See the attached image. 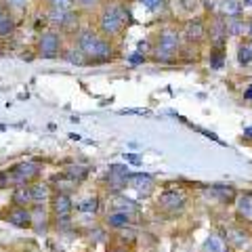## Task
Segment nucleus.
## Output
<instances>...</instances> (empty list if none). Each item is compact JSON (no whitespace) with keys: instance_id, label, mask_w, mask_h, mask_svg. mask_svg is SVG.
I'll return each instance as SVG.
<instances>
[{"instance_id":"obj_26","label":"nucleus","mask_w":252,"mask_h":252,"mask_svg":"<svg viewBox=\"0 0 252 252\" xmlns=\"http://www.w3.org/2000/svg\"><path fill=\"white\" fill-rule=\"evenodd\" d=\"M238 61H240V65H248V63H252V46L250 44H240Z\"/></svg>"},{"instance_id":"obj_2","label":"nucleus","mask_w":252,"mask_h":252,"mask_svg":"<svg viewBox=\"0 0 252 252\" xmlns=\"http://www.w3.org/2000/svg\"><path fill=\"white\" fill-rule=\"evenodd\" d=\"M128 21V11L122 4H107L101 13V30L107 36H118L126 28Z\"/></svg>"},{"instance_id":"obj_29","label":"nucleus","mask_w":252,"mask_h":252,"mask_svg":"<svg viewBox=\"0 0 252 252\" xmlns=\"http://www.w3.org/2000/svg\"><path fill=\"white\" fill-rule=\"evenodd\" d=\"M65 59L69 61V63H78V65H82V63H84V53L80 51V49H72V51H67L65 53Z\"/></svg>"},{"instance_id":"obj_39","label":"nucleus","mask_w":252,"mask_h":252,"mask_svg":"<svg viewBox=\"0 0 252 252\" xmlns=\"http://www.w3.org/2000/svg\"><path fill=\"white\" fill-rule=\"evenodd\" d=\"M9 2H11V4H17V6H19V4H26V0H9Z\"/></svg>"},{"instance_id":"obj_31","label":"nucleus","mask_w":252,"mask_h":252,"mask_svg":"<svg viewBox=\"0 0 252 252\" xmlns=\"http://www.w3.org/2000/svg\"><path fill=\"white\" fill-rule=\"evenodd\" d=\"M51 6L53 9H59V11H72L74 0H51Z\"/></svg>"},{"instance_id":"obj_25","label":"nucleus","mask_w":252,"mask_h":252,"mask_svg":"<svg viewBox=\"0 0 252 252\" xmlns=\"http://www.w3.org/2000/svg\"><path fill=\"white\" fill-rule=\"evenodd\" d=\"M225 28H227V32H229V34L240 36V34H244V30H246L248 26H246V23H244V21L238 17V19H229V21H225Z\"/></svg>"},{"instance_id":"obj_1","label":"nucleus","mask_w":252,"mask_h":252,"mask_svg":"<svg viewBox=\"0 0 252 252\" xmlns=\"http://www.w3.org/2000/svg\"><path fill=\"white\" fill-rule=\"evenodd\" d=\"M78 49L84 53V57H93V59H107L112 55V46L107 40L101 38L91 30H84L78 34Z\"/></svg>"},{"instance_id":"obj_22","label":"nucleus","mask_w":252,"mask_h":252,"mask_svg":"<svg viewBox=\"0 0 252 252\" xmlns=\"http://www.w3.org/2000/svg\"><path fill=\"white\" fill-rule=\"evenodd\" d=\"M220 11H223L225 17L229 19H238L242 15V4L238 2V0H225L223 6H220Z\"/></svg>"},{"instance_id":"obj_7","label":"nucleus","mask_w":252,"mask_h":252,"mask_svg":"<svg viewBox=\"0 0 252 252\" xmlns=\"http://www.w3.org/2000/svg\"><path fill=\"white\" fill-rule=\"evenodd\" d=\"M185 202H187V195L183 191H179V189H166V191H162L160 198H158L160 208L166 212H179L185 206Z\"/></svg>"},{"instance_id":"obj_5","label":"nucleus","mask_w":252,"mask_h":252,"mask_svg":"<svg viewBox=\"0 0 252 252\" xmlns=\"http://www.w3.org/2000/svg\"><path fill=\"white\" fill-rule=\"evenodd\" d=\"M51 215L55 220H69L74 215V202L69 198V193L55 191L51 198Z\"/></svg>"},{"instance_id":"obj_40","label":"nucleus","mask_w":252,"mask_h":252,"mask_svg":"<svg viewBox=\"0 0 252 252\" xmlns=\"http://www.w3.org/2000/svg\"><path fill=\"white\" fill-rule=\"evenodd\" d=\"M240 4H244V6H252V0H240Z\"/></svg>"},{"instance_id":"obj_27","label":"nucleus","mask_w":252,"mask_h":252,"mask_svg":"<svg viewBox=\"0 0 252 252\" xmlns=\"http://www.w3.org/2000/svg\"><path fill=\"white\" fill-rule=\"evenodd\" d=\"M223 61H225V55H223V51H220V46L212 49V53H210V67L212 69L223 67Z\"/></svg>"},{"instance_id":"obj_33","label":"nucleus","mask_w":252,"mask_h":252,"mask_svg":"<svg viewBox=\"0 0 252 252\" xmlns=\"http://www.w3.org/2000/svg\"><path fill=\"white\" fill-rule=\"evenodd\" d=\"M124 160L128 164H135V166H139V164H141V156H137V154H124Z\"/></svg>"},{"instance_id":"obj_8","label":"nucleus","mask_w":252,"mask_h":252,"mask_svg":"<svg viewBox=\"0 0 252 252\" xmlns=\"http://www.w3.org/2000/svg\"><path fill=\"white\" fill-rule=\"evenodd\" d=\"M38 49H40L42 57H57L61 49V38L55 32H44L38 40Z\"/></svg>"},{"instance_id":"obj_37","label":"nucleus","mask_w":252,"mask_h":252,"mask_svg":"<svg viewBox=\"0 0 252 252\" xmlns=\"http://www.w3.org/2000/svg\"><path fill=\"white\" fill-rule=\"evenodd\" d=\"M244 137H250V139H252V126H248V128H244Z\"/></svg>"},{"instance_id":"obj_14","label":"nucleus","mask_w":252,"mask_h":252,"mask_svg":"<svg viewBox=\"0 0 252 252\" xmlns=\"http://www.w3.org/2000/svg\"><path fill=\"white\" fill-rule=\"evenodd\" d=\"M30 189H32V206H44L46 202H51L53 193H55L51 189V183H44V181L32 183Z\"/></svg>"},{"instance_id":"obj_36","label":"nucleus","mask_w":252,"mask_h":252,"mask_svg":"<svg viewBox=\"0 0 252 252\" xmlns=\"http://www.w3.org/2000/svg\"><path fill=\"white\" fill-rule=\"evenodd\" d=\"M244 97H246L248 101H252V84H250L248 89H246V93H244Z\"/></svg>"},{"instance_id":"obj_21","label":"nucleus","mask_w":252,"mask_h":252,"mask_svg":"<svg viewBox=\"0 0 252 252\" xmlns=\"http://www.w3.org/2000/svg\"><path fill=\"white\" fill-rule=\"evenodd\" d=\"M204 34H206V28H204L202 21H189L185 26V36L189 40H200Z\"/></svg>"},{"instance_id":"obj_42","label":"nucleus","mask_w":252,"mask_h":252,"mask_svg":"<svg viewBox=\"0 0 252 252\" xmlns=\"http://www.w3.org/2000/svg\"><path fill=\"white\" fill-rule=\"evenodd\" d=\"M223 252H235V250H231V248H225V250H223Z\"/></svg>"},{"instance_id":"obj_11","label":"nucleus","mask_w":252,"mask_h":252,"mask_svg":"<svg viewBox=\"0 0 252 252\" xmlns=\"http://www.w3.org/2000/svg\"><path fill=\"white\" fill-rule=\"evenodd\" d=\"M235 217H238L242 225L252 223V193L250 191L238 193V198H235Z\"/></svg>"},{"instance_id":"obj_17","label":"nucleus","mask_w":252,"mask_h":252,"mask_svg":"<svg viewBox=\"0 0 252 252\" xmlns=\"http://www.w3.org/2000/svg\"><path fill=\"white\" fill-rule=\"evenodd\" d=\"M13 206H23V208H30L32 206V189L30 185H19L13 189Z\"/></svg>"},{"instance_id":"obj_23","label":"nucleus","mask_w":252,"mask_h":252,"mask_svg":"<svg viewBox=\"0 0 252 252\" xmlns=\"http://www.w3.org/2000/svg\"><path fill=\"white\" fill-rule=\"evenodd\" d=\"M13 19H11V15L9 11L4 9V6H0V36H6V34H11L13 32Z\"/></svg>"},{"instance_id":"obj_30","label":"nucleus","mask_w":252,"mask_h":252,"mask_svg":"<svg viewBox=\"0 0 252 252\" xmlns=\"http://www.w3.org/2000/svg\"><path fill=\"white\" fill-rule=\"evenodd\" d=\"M69 11H59V9H51V13H49V19L55 23V26H59L61 28V23H63V19H65V15H67Z\"/></svg>"},{"instance_id":"obj_35","label":"nucleus","mask_w":252,"mask_h":252,"mask_svg":"<svg viewBox=\"0 0 252 252\" xmlns=\"http://www.w3.org/2000/svg\"><path fill=\"white\" fill-rule=\"evenodd\" d=\"M78 2H80L82 6H93L94 2H97V0H78Z\"/></svg>"},{"instance_id":"obj_15","label":"nucleus","mask_w":252,"mask_h":252,"mask_svg":"<svg viewBox=\"0 0 252 252\" xmlns=\"http://www.w3.org/2000/svg\"><path fill=\"white\" fill-rule=\"evenodd\" d=\"M109 206H112L114 212H124V215H128V217H132V215H137V212H139V204L135 200L126 198V195H120V193H118L116 198L112 200Z\"/></svg>"},{"instance_id":"obj_12","label":"nucleus","mask_w":252,"mask_h":252,"mask_svg":"<svg viewBox=\"0 0 252 252\" xmlns=\"http://www.w3.org/2000/svg\"><path fill=\"white\" fill-rule=\"evenodd\" d=\"M206 195L217 202H223V204H231L238 198V191L231 187V185H223V183H217V185H210L206 187Z\"/></svg>"},{"instance_id":"obj_28","label":"nucleus","mask_w":252,"mask_h":252,"mask_svg":"<svg viewBox=\"0 0 252 252\" xmlns=\"http://www.w3.org/2000/svg\"><path fill=\"white\" fill-rule=\"evenodd\" d=\"M61 28L65 30V32H76V30H78V15H76L74 11H69V13L65 15V19H63Z\"/></svg>"},{"instance_id":"obj_9","label":"nucleus","mask_w":252,"mask_h":252,"mask_svg":"<svg viewBox=\"0 0 252 252\" xmlns=\"http://www.w3.org/2000/svg\"><path fill=\"white\" fill-rule=\"evenodd\" d=\"M179 46V34L175 30H164L160 34V40H158V57H168L170 53H175Z\"/></svg>"},{"instance_id":"obj_3","label":"nucleus","mask_w":252,"mask_h":252,"mask_svg":"<svg viewBox=\"0 0 252 252\" xmlns=\"http://www.w3.org/2000/svg\"><path fill=\"white\" fill-rule=\"evenodd\" d=\"M38 175H40V164L34 162V160H26V162H19L11 166L6 170V177H9V185L15 189L19 185H32L36 183Z\"/></svg>"},{"instance_id":"obj_38","label":"nucleus","mask_w":252,"mask_h":252,"mask_svg":"<svg viewBox=\"0 0 252 252\" xmlns=\"http://www.w3.org/2000/svg\"><path fill=\"white\" fill-rule=\"evenodd\" d=\"M112 252H128V248H124V246H116V248H112Z\"/></svg>"},{"instance_id":"obj_34","label":"nucleus","mask_w":252,"mask_h":252,"mask_svg":"<svg viewBox=\"0 0 252 252\" xmlns=\"http://www.w3.org/2000/svg\"><path fill=\"white\" fill-rule=\"evenodd\" d=\"M141 4H145L147 9H158V6L162 4V0H139Z\"/></svg>"},{"instance_id":"obj_41","label":"nucleus","mask_w":252,"mask_h":252,"mask_svg":"<svg viewBox=\"0 0 252 252\" xmlns=\"http://www.w3.org/2000/svg\"><path fill=\"white\" fill-rule=\"evenodd\" d=\"M248 34H250V38H252V21L248 23Z\"/></svg>"},{"instance_id":"obj_16","label":"nucleus","mask_w":252,"mask_h":252,"mask_svg":"<svg viewBox=\"0 0 252 252\" xmlns=\"http://www.w3.org/2000/svg\"><path fill=\"white\" fill-rule=\"evenodd\" d=\"M99 206H101L99 195H86L84 200H80L76 204V210L80 212V215H84V217H94L99 212Z\"/></svg>"},{"instance_id":"obj_18","label":"nucleus","mask_w":252,"mask_h":252,"mask_svg":"<svg viewBox=\"0 0 252 252\" xmlns=\"http://www.w3.org/2000/svg\"><path fill=\"white\" fill-rule=\"evenodd\" d=\"M227 248V242L220 231H212L202 246V252H223Z\"/></svg>"},{"instance_id":"obj_10","label":"nucleus","mask_w":252,"mask_h":252,"mask_svg":"<svg viewBox=\"0 0 252 252\" xmlns=\"http://www.w3.org/2000/svg\"><path fill=\"white\" fill-rule=\"evenodd\" d=\"M30 210H32V229L38 235L49 231L51 229V212L44 206H30Z\"/></svg>"},{"instance_id":"obj_6","label":"nucleus","mask_w":252,"mask_h":252,"mask_svg":"<svg viewBox=\"0 0 252 252\" xmlns=\"http://www.w3.org/2000/svg\"><path fill=\"white\" fill-rule=\"evenodd\" d=\"M2 219L17 229H32V210L23 206H9L2 212Z\"/></svg>"},{"instance_id":"obj_13","label":"nucleus","mask_w":252,"mask_h":252,"mask_svg":"<svg viewBox=\"0 0 252 252\" xmlns=\"http://www.w3.org/2000/svg\"><path fill=\"white\" fill-rule=\"evenodd\" d=\"M154 185H156V181L152 175H147V172H137V175L128 177V187L137 189L143 198H147V195L154 191Z\"/></svg>"},{"instance_id":"obj_4","label":"nucleus","mask_w":252,"mask_h":252,"mask_svg":"<svg viewBox=\"0 0 252 252\" xmlns=\"http://www.w3.org/2000/svg\"><path fill=\"white\" fill-rule=\"evenodd\" d=\"M220 233H223V238L227 242V248H231L235 252H244L252 246V233L244 225H229Z\"/></svg>"},{"instance_id":"obj_20","label":"nucleus","mask_w":252,"mask_h":252,"mask_svg":"<svg viewBox=\"0 0 252 252\" xmlns=\"http://www.w3.org/2000/svg\"><path fill=\"white\" fill-rule=\"evenodd\" d=\"M63 177H67L72 183H82V181L89 177V166H82V164H69V166L63 170Z\"/></svg>"},{"instance_id":"obj_24","label":"nucleus","mask_w":252,"mask_h":252,"mask_svg":"<svg viewBox=\"0 0 252 252\" xmlns=\"http://www.w3.org/2000/svg\"><path fill=\"white\" fill-rule=\"evenodd\" d=\"M225 34H227V28H225L223 19H215V23H212V28H210V38L217 44H220L223 42V38H225Z\"/></svg>"},{"instance_id":"obj_32","label":"nucleus","mask_w":252,"mask_h":252,"mask_svg":"<svg viewBox=\"0 0 252 252\" xmlns=\"http://www.w3.org/2000/svg\"><path fill=\"white\" fill-rule=\"evenodd\" d=\"M145 61V57H143V53H132L130 57H128V63L130 65H141V63Z\"/></svg>"},{"instance_id":"obj_19","label":"nucleus","mask_w":252,"mask_h":252,"mask_svg":"<svg viewBox=\"0 0 252 252\" xmlns=\"http://www.w3.org/2000/svg\"><path fill=\"white\" fill-rule=\"evenodd\" d=\"M130 220H132V217H128V215H124V212H109V215L105 217V225L109 227V229H116V231H120V229H124V227H128L130 225Z\"/></svg>"}]
</instances>
